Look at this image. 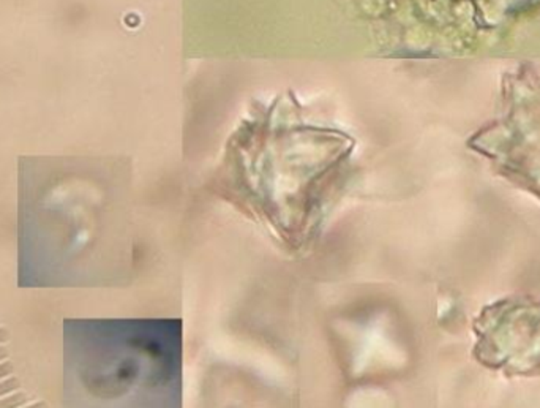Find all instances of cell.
<instances>
[{"instance_id": "6da1fadb", "label": "cell", "mask_w": 540, "mask_h": 408, "mask_svg": "<svg viewBox=\"0 0 540 408\" xmlns=\"http://www.w3.org/2000/svg\"><path fill=\"white\" fill-rule=\"evenodd\" d=\"M27 402V398L24 394H15L8 399H0V408H8V407H21Z\"/></svg>"}, {"instance_id": "3957f363", "label": "cell", "mask_w": 540, "mask_h": 408, "mask_svg": "<svg viewBox=\"0 0 540 408\" xmlns=\"http://www.w3.org/2000/svg\"><path fill=\"white\" fill-rule=\"evenodd\" d=\"M11 374H13V366H11V363L0 364V378H5Z\"/></svg>"}, {"instance_id": "5b68a950", "label": "cell", "mask_w": 540, "mask_h": 408, "mask_svg": "<svg viewBox=\"0 0 540 408\" xmlns=\"http://www.w3.org/2000/svg\"><path fill=\"white\" fill-rule=\"evenodd\" d=\"M7 356H8V353H7V350H5V348H2V347H0V361H3V359H7Z\"/></svg>"}, {"instance_id": "7a4b0ae2", "label": "cell", "mask_w": 540, "mask_h": 408, "mask_svg": "<svg viewBox=\"0 0 540 408\" xmlns=\"http://www.w3.org/2000/svg\"><path fill=\"white\" fill-rule=\"evenodd\" d=\"M19 386H21L19 380H17V378H13V377L7 378V380H3V382H0V398H2V395L10 394L11 391H16V389Z\"/></svg>"}, {"instance_id": "277c9868", "label": "cell", "mask_w": 540, "mask_h": 408, "mask_svg": "<svg viewBox=\"0 0 540 408\" xmlns=\"http://www.w3.org/2000/svg\"><path fill=\"white\" fill-rule=\"evenodd\" d=\"M8 340V332L5 329H0V343Z\"/></svg>"}]
</instances>
